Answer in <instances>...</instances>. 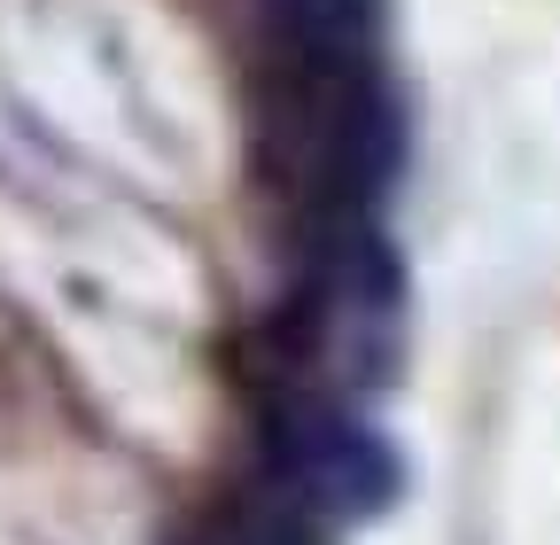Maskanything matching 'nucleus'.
<instances>
[{"instance_id":"f257e3e1","label":"nucleus","mask_w":560,"mask_h":545,"mask_svg":"<svg viewBox=\"0 0 560 545\" xmlns=\"http://www.w3.org/2000/svg\"><path fill=\"white\" fill-rule=\"evenodd\" d=\"M272 484L296 491L312 514H382L405 467L382 429L342 414L327 397H289L272 414Z\"/></svg>"},{"instance_id":"f03ea898","label":"nucleus","mask_w":560,"mask_h":545,"mask_svg":"<svg viewBox=\"0 0 560 545\" xmlns=\"http://www.w3.org/2000/svg\"><path fill=\"white\" fill-rule=\"evenodd\" d=\"M272 16L289 24L296 55H350L366 32V0H272Z\"/></svg>"}]
</instances>
